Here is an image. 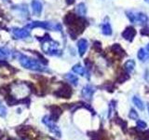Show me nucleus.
<instances>
[{
  "mask_svg": "<svg viewBox=\"0 0 149 140\" xmlns=\"http://www.w3.org/2000/svg\"><path fill=\"white\" fill-rule=\"evenodd\" d=\"M17 58L20 61V63L22 66L27 69L35 70V71H41V72L47 70V68L43 64H41L38 61H36L35 59H31L23 54H18Z\"/></svg>",
  "mask_w": 149,
  "mask_h": 140,
  "instance_id": "nucleus-1",
  "label": "nucleus"
},
{
  "mask_svg": "<svg viewBox=\"0 0 149 140\" xmlns=\"http://www.w3.org/2000/svg\"><path fill=\"white\" fill-rule=\"evenodd\" d=\"M16 133L21 137L26 138L28 140H38L39 134L31 126H20L16 129Z\"/></svg>",
  "mask_w": 149,
  "mask_h": 140,
  "instance_id": "nucleus-2",
  "label": "nucleus"
},
{
  "mask_svg": "<svg viewBox=\"0 0 149 140\" xmlns=\"http://www.w3.org/2000/svg\"><path fill=\"white\" fill-rule=\"evenodd\" d=\"M127 16L129 20L133 23H146L148 21V18L146 14L138 11H127Z\"/></svg>",
  "mask_w": 149,
  "mask_h": 140,
  "instance_id": "nucleus-3",
  "label": "nucleus"
},
{
  "mask_svg": "<svg viewBox=\"0 0 149 140\" xmlns=\"http://www.w3.org/2000/svg\"><path fill=\"white\" fill-rule=\"evenodd\" d=\"M42 123H43L48 129L49 130L50 133H52L53 134L57 135L58 137H61L62 136V133H61V130L59 129V127L57 125L55 124L54 120L50 118L49 116H45L43 117V119H42Z\"/></svg>",
  "mask_w": 149,
  "mask_h": 140,
  "instance_id": "nucleus-4",
  "label": "nucleus"
},
{
  "mask_svg": "<svg viewBox=\"0 0 149 140\" xmlns=\"http://www.w3.org/2000/svg\"><path fill=\"white\" fill-rule=\"evenodd\" d=\"M54 94L57 97L62 98H70L72 95V90L67 84H63L62 88H60L58 91L54 92Z\"/></svg>",
  "mask_w": 149,
  "mask_h": 140,
  "instance_id": "nucleus-5",
  "label": "nucleus"
},
{
  "mask_svg": "<svg viewBox=\"0 0 149 140\" xmlns=\"http://www.w3.org/2000/svg\"><path fill=\"white\" fill-rule=\"evenodd\" d=\"M95 91H96L95 88L93 87V86L87 85V86L84 87L83 90H82V96L85 98L86 100H91Z\"/></svg>",
  "mask_w": 149,
  "mask_h": 140,
  "instance_id": "nucleus-6",
  "label": "nucleus"
},
{
  "mask_svg": "<svg viewBox=\"0 0 149 140\" xmlns=\"http://www.w3.org/2000/svg\"><path fill=\"white\" fill-rule=\"evenodd\" d=\"M49 109H50V112H51L50 118L52 119L54 121H57L58 119L60 118V116L62 115V113H63L62 108H61V107L58 106H51L49 107Z\"/></svg>",
  "mask_w": 149,
  "mask_h": 140,
  "instance_id": "nucleus-7",
  "label": "nucleus"
},
{
  "mask_svg": "<svg viewBox=\"0 0 149 140\" xmlns=\"http://www.w3.org/2000/svg\"><path fill=\"white\" fill-rule=\"evenodd\" d=\"M77 48H78V52L80 54V56H83L88 49V41L84 38L80 39L77 42Z\"/></svg>",
  "mask_w": 149,
  "mask_h": 140,
  "instance_id": "nucleus-8",
  "label": "nucleus"
},
{
  "mask_svg": "<svg viewBox=\"0 0 149 140\" xmlns=\"http://www.w3.org/2000/svg\"><path fill=\"white\" fill-rule=\"evenodd\" d=\"M135 34H136V32H135V30L133 29V28L132 27H129L122 33V36L124 37L125 39L130 41V40H132Z\"/></svg>",
  "mask_w": 149,
  "mask_h": 140,
  "instance_id": "nucleus-9",
  "label": "nucleus"
},
{
  "mask_svg": "<svg viewBox=\"0 0 149 140\" xmlns=\"http://www.w3.org/2000/svg\"><path fill=\"white\" fill-rule=\"evenodd\" d=\"M13 34L17 38H24L29 36V32L24 29H14Z\"/></svg>",
  "mask_w": 149,
  "mask_h": 140,
  "instance_id": "nucleus-10",
  "label": "nucleus"
},
{
  "mask_svg": "<svg viewBox=\"0 0 149 140\" xmlns=\"http://www.w3.org/2000/svg\"><path fill=\"white\" fill-rule=\"evenodd\" d=\"M32 8H33V11H34L36 14H40V12L42 11V4L38 1V0H33Z\"/></svg>",
  "mask_w": 149,
  "mask_h": 140,
  "instance_id": "nucleus-11",
  "label": "nucleus"
},
{
  "mask_svg": "<svg viewBox=\"0 0 149 140\" xmlns=\"http://www.w3.org/2000/svg\"><path fill=\"white\" fill-rule=\"evenodd\" d=\"M134 67H135V62L133 60H129L124 64V68L126 70V72H127V74L132 73L134 70Z\"/></svg>",
  "mask_w": 149,
  "mask_h": 140,
  "instance_id": "nucleus-12",
  "label": "nucleus"
},
{
  "mask_svg": "<svg viewBox=\"0 0 149 140\" xmlns=\"http://www.w3.org/2000/svg\"><path fill=\"white\" fill-rule=\"evenodd\" d=\"M86 12H87V8H86V6L84 3H80L77 5V13L78 14L79 16L81 17H84L86 15Z\"/></svg>",
  "mask_w": 149,
  "mask_h": 140,
  "instance_id": "nucleus-13",
  "label": "nucleus"
},
{
  "mask_svg": "<svg viewBox=\"0 0 149 140\" xmlns=\"http://www.w3.org/2000/svg\"><path fill=\"white\" fill-rule=\"evenodd\" d=\"M73 72L80 75V76H85V74H86L85 68H84L82 65L79 64L74 65V66H73Z\"/></svg>",
  "mask_w": 149,
  "mask_h": 140,
  "instance_id": "nucleus-14",
  "label": "nucleus"
},
{
  "mask_svg": "<svg viewBox=\"0 0 149 140\" xmlns=\"http://www.w3.org/2000/svg\"><path fill=\"white\" fill-rule=\"evenodd\" d=\"M65 78H66L69 82L73 83L74 85H77V83H78V78H77V77L76 76V75H73V74H71V73L66 74V75H65Z\"/></svg>",
  "mask_w": 149,
  "mask_h": 140,
  "instance_id": "nucleus-15",
  "label": "nucleus"
},
{
  "mask_svg": "<svg viewBox=\"0 0 149 140\" xmlns=\"http://www.w3.org/2000/svg\"><path fill=\"white\" fill-rule=\"evenodd\" d=\"M102 32L104 36H110L112 34V28L109 24V22H105L102 27Z\"/></svg>",
  "mask_w": 149,
  "mask_h": 140,
  "instance_id": "nucleus-16",
  "label": "nucleus"
},
{
  "mask_svg": "<svg viewBox=\"0 0 149 140\" xmlns=\"http://www.w3.org/2000/svg\"><path fill=\"white\" fill-rule=\"evenodd\" d=\"M132 102H133V104H134L135 106H136L140 110H143V109L144 108V106H143V101H142L141 99H140V98H139L138 96H134V97L132 98Z\"/></svg>",
  "mask_w": 149,
  "mask_h": 140,
  "instance_id": "nucleus-17",
  "label": "nucleus"
},
{
  "mask_svg": "<svg viewBox=\"0 0 149 140\" xmlns=\"http://www.w3.org/2000/svg\"><path fill=\"white\" fill-rule=\"evenodd\" d=\"M92 140H107L105 134H101L100 132L92 133V134H90Z\"/></svg>",
  "mask_w": 149,
  "mask_h": 140,
  "instance_id": "nucleus-18",
  "label": "nucleus"
},
{
  "mask_svg": "<svg viewBox=\"0 0 149 140\" xmlns=\"http://www.w3.org/2000/svg\"><path fill=\"white\" fill-rule=\"evenodd\" d=\"M138 58L139 60H141V61H144L146 58H147V53L146 52V50H143V49H140L139 51H138Z\"/></svg>",
  "mask_w": 149,
  "mask_h": 140,
  "instance_id": "nucleus-19",
  "label": "nucleus"
},
{
  "mask_svg": "<svg viewBox=\"0 0 149 140\" xmlns=\"http://www.w3.org/2000/svg\"><path fill=\"white\" fill-rule=\"evenodd\" d=\"M137 138L138 140H149V130H146V132L139 133V136Z\"/></svg>",
  "mask_w": 149,
  "mask_h": 140,
  "instance_id": "nucleus-20",
  "label": "nucleus"
},
{
  "mask_svg": "<svg viewBox=\"0 0 149 140\" xmlns=\"http://www.w3.org/2000/svg\"><path fill=\"white\" fill-rule=\"evenodd\" d=\"M76 21H77V18L74 15H73V14H68L66 18H65V22H66V23H68V24H73Z\"/></svg>",
  "mask_w": 149,
  "mask_h": 140,
  "instance_id": "nucleus-21",
  "label": "nucleus"
},
{
  "mask_svg": "<svg viewBox=\"0 0 149 140\" xmlns=\"http://www.w3.org/2000/svg\"><path fill=\"white\" fill-rule=\"evenodd\" d=\"M113 50L115 51L116 53L120 54V55H123L124 54V50H122V48L118 45V44H115L113 46Z\"/></svg>",
  "mask_w": 149,
  "mask_h": 140,
  "instance_id": "nucleus-22",
  "label": "nucleus"
},
{
  "mask_svg": "<svg viewBox=\"0 0 149 140\" xmlns=\"http://www.w3.org/2000/svg\"><path fill=\"white\" fill-rule=\"evenodd\" d=\"M129 118L130 120H138V113L134 109H130V112L129 113Z\"/></svg>",
  "mask_w": 149,
  "mask_h": 140,
  "instance_id": "nucleus-23",
  "label": "nucleus"
},
{
  "mask_svg": "<svg viewBox=\"0 0 149 140\" xmlns=\"http://www.w3.org/2000/svg\"><path fill=\"white\" fill-rule=\"evenodd\" d=\"M7 115V109H6V107H5L2 104L0 105V117H6Z\"/></svg>",
  "mask_w": 149,
  "mask_h": 140,
  "instance_id": "nucleus-24",
  "label": "nucleus"
},
{
  "mask_svg": "<svg viewBox=\"0 0 149 140\" xmlns=\"http://www.w3.org/2000/svg\"><path fill=\"white\" fill-rule=\"evenodd\" d=\"M137 127L139 129H146V123H144L143 120H137Z\"/></svg>",
  "mask_w": 149,
  "mask_h": 140,
  "instance_id": "nucleus-25",
  "label": "nucleus"
},
{
  "mask_svg": "<svg viewBox=\"0 0 149 140\" xmlns=\"http://www.w3.org/2000/svg\"><path fill=\"white\" fill-rule=\"evenodd\" d=\"M8 54V52H5V50L0 49V57H1V58L5 57V56H7Z\"/></svg>",
  "mask_w": 149,
  "mask_h": 140,
  "instance_id": "nucleus-26",
  "label": "nucleus"
},
{
  "mask_svg": "<svg viewBox=\"0 0 149 140\" xmlns=\"http://www.w3.org/2000/svg\"><path fill=\"white\" fill-rule=\"evenodd\" d=\"M142 34L143 35H149V29H148V28H146V29H143L142 30Z\"/></svg>",
  "mask_w": 149,
  "mask_h": 140,
  "instance_id": "nucleus-27",
  "label": "nucleus"
},
{
  "mask_svg": "<svg viewBox=\"0 0 149 140\" xmlns=\"http://www.w3.org/2000/svg\"><path fill=\"white\" fill-rule=\"evenodd\" d=\"M6 140H15V139H14V138H12V137H8Z\"/></svg>",
  "mask_w": 149,
  "mask_h": 140,
  "instance_id": "nucleus-28",
  "label": "nucleus"
},
{
  "mask_svg": "<svg viewBox=\"0 0 149 140\" xmlns=\"http://www.w3.org/2000/svg\"><path fill=\"white\" fill-rule=\"evenodd\" d=\"M146 50L149 52V44H148V45H147V47H146Z\"/></svg>",
  "mask_w": 149,
  "mask_h": 140,
  "instance_id": "nucleus-29",
  "label": "nucleus"
},
{
  "mask_svg": "<svg viewBox=\"0 0 149 140\" xmlns=\"http://www.w3.org/2000/svg\"><path fill=\"white\" fill-rule=\"evenodd\" d=\"M148 112H149V105H148Z\"/></svg>",
  "mask_w": 149,
  "mask_h": 140,
  "instance_id": "nucleus-30",
  "label": "nucleus"
},
{
  "mask_svg": "<svg viewBox=\"0 0 149 140\" xmlns=\"http://www.w3.org/2000/svg\"><path fill=\"white\" fill-rule=\"evenodd\" d=\"M146 1H147V2H149V0H146Z\"/></svg>",
  "mask_w": 149,
  "mask_h": 140,
  "instance_id": "nucleus-31",
  "label": "nucleus"
},
{
  "mask_svg": "<svg viewBox=\"0 0 149 140\" xmlns=\"http://www.w3.org/2000/svg\"><path fill=\"white\" fill-rule=\"evenodd\" d=\"M0 105H1V102H0Z\"/></svg>",
  "mask_w": 149,
  "mask_h": 140,
  "instance_id": "nucleus-32",
  "label": "nucleus"
},
{
  "mask_svg": "<svg viewBox=\"0 0 149 140\" xmlns=\"http://www.w3.org/2000/svg\"><path fill=\"white\" fill-rule=\"evenodd\" d=\"M72 1H73V0H72Z\"/></svg>",
  "mask_w": 149,
  "mask_h": 140,
  "instance_id": "nucleus-33",
  "label": "nucleus"
}]
</instances>
